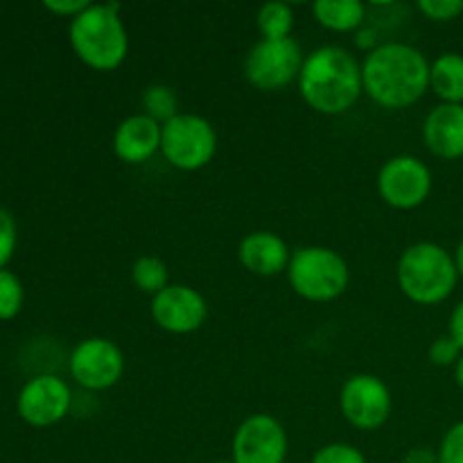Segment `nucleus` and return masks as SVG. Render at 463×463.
<instances>
[{
  "label": "nucleus",
  "instance_id": "aec40b11",
  "mask_svg": "<svg viewBox=\"0 0 463 463\" xmlns=\"http://www.w3.org/2000/svg\"><path fill=\"white\" fill-rule=\"evenodd\" d=\"M143 109L145 116L156 120L158 125H165L179 116V98L167 84H152L143 90Z\"/></svg>",
  "mask_w": 463,
  "mask_h": 463
},
{
  "label": "nucleus",
  "instance_id": "dca6fc26",
  "mask_svg": "<svg viewBox=\"0 0 463 463\" xmlns=\"http://www.w3.org/2000/svg\"><path fill=\"white\" fill-rule=\"evenodd\" d=\"M423 138L430 152L441 158L463 156V104L441 102L428 113Z\"/></svg>",
  "mask_w": 463,
  "mask_h": 463
},
{
  "label": "nucleus",
  "instance_id": "f03ea898",
  "mask_svg": "<svg viewBox=\"0 0 463 463\" xmlns=\"http://www.w3.org/2000/svg\"><path fill=\"white\" fill-rule=\"evenodd\" d=\"M298 89L315 111L337 116L348 111L364 90L362 66L348 50L339 45H321L303 61Z\"/></svg>",
  "mask_w": 463,
  "mask_h": 463
},
{
  "label": "nucleus",
  "instance_id": "9b49d317",
  "mask_svg": "<svg viewBox=\"0 0 463 463\" xmlns=\"http://www.w3.org/2000/svg\"><path fill=\"white\" fill-rule=\"evenodd\" d=\"M71 387L57 375H36L27 380L16 398L18 416L32 428H50L63 420L71 411Z\"/></svg>",
  "mask_w": 463,
  "mask_h": 463
},
{
  "label": "nucleus",
  "instance_id": "7c9ffc66",
  "mask_svg": "<svg viewBox=\"0 0 463 463\" xmlns=\"http://www.w3.org/2000/svg\"><path fill=\"white\" fill-rule=\"evenodd\" d=\"M355 43L360 50H369V52H373V50L378 48V36H375V30H371V27H360L355 36Z\"/></svg>",
  "mask_w": 463,
  "mask_h": 463
},
{
  "label": "nucleus",
  "instance_id": "f8f14e48",
  "mask_svg": "<svg viewBox=\"0 0 463 463\" xmlns=\"http://www.w3.org/2000/svg\"><path fill=\"white\" fill-rule=\"evenodd\" d=\"M288 434L269 414H253L240 423L233 434L235 463H285Z\"/></svg>",
  "mask_w": 463,
  "mask_h": 463
},
{
  "label": "nucleus",
  "instance_id": "a878e982",
  "mask_svg": "<svg viewBox=\"0 0 463 463\" xmlns=\"http://www.w3.org/2000/svg\"><path fill=\"white\" fill-rule=\"evenodd\" d=\"M437 452L439 463H463V420L448 430Z\"/></svg>",
  "mask_w": 463,
  "mask_h": 463
},
{
  "label": "nucleus",
  "instance_id": "2eb2a0df",
  "mask_svg": "<svg viewBox=\"0 0 463 463\" xmlns=\"http://www.w3.org/2000/svg\"><path fill=\"white\" fill-rule=\"evenodd\" d=\"M240 262L256 276L283 274L292 260L288 242L271 231H253L244 235L238 249Z\"/></svg>",
  "mask_w": 463,
  "mask_h": 463
},
{
  "label": "nucleus",
  "instance_id": "2f4dec72",
  "mask_svg": "<svg viewBox=\"0 0 463 463\" xmlns=\"http://www.w3.org/2000/svg\"><path fill=\"white\" fill-rule=\"evenodd\" d=\"M455 267H457V271H459V276H463V240L459 242V247H457V251H455Z\"/></svg>",
  "mask_w": 463,
  "mask_h": 463
},
{
  "label": "nucleus",
  "instance_id": "ddd939ff",
  "mask_svg": "<svg viewBox=\"0 0 463 463\" xmlns=\"http://www.w3.org/2000/svg\"><path fill=\"white\" fill-rule=\"evenodd\" d=\"M208 317L206 298L190 285H167L152 298V319L165 333L190 335Z\"/></svg>",
  "mask_w": 463,
  "mask_h": 463
},
{
  "label": "nucleus",
  "instance_id": "412c9836",
  "mask_svg": "<svg viewBox=\"0 0 463 463\" xmlns=\"http://www.w3.org/2000/svg\"><path fill=\"white\" fill-rule=\"evenodd\" d=\"M167 265L156 256H143L131 267V280L140 292L156 297L161 289L167 288Z\"/></svg>",
  "mask_w": 463,
  "mask_h": 463
},
{
  "label": "nucleus",
  "instance_id": "f257e3e1",
  "mask_svg": "<svg viewBox=\"0 0 463 463\" xmlns=\"http://www.w3.org/2000/svg\"><path fill=\"white\" fill-rule=\"evenodd\" d=\"M362 86L380 107H411L430 89V61L410 43H380L362 63Z\"/></svg>",
  "mask_w": 463,
  "mask_h": 463
},
{
  "label": "nucleus",
  "instance_id": "c756f323",
  "mask_svg": "<svg viewBox=\"0 0 463 463\" xmlns=\"http://www.w3.org/2000/svg\"><path fill=\"white\" fill-rule=\"evenodd\" d=\"M448 328H450V333H448V335H450V337L455 339L457 344H459L461 351H463V301L455 307V310H452L450 324H448Z\"/></svg>",
  "mask_w": 463,
  "mask_h": 463
},
{
  "label": "nucleus",
  "instance_id": "f3484780",
  "mask_svg": "<svg viewBox=\"0 0 463 463\" xmlns=\"http://www.w3.org/2000/svg\"><path fill=\"white\" fill-rule=\"evenodd\" d=\"M430 86L446 104H463V54L446 52L434 59Z\"/></svg>",
  "mask_w": 463,
  "mask_h": 463
},
{
  "label": "nucleus",
  "instance_id": "6e6552de",
  "mask_svg": "<svg viewBox=\"0 0 463 463\" xmlns=\"http://www.w3.org/2000/svg\"><path fill=\"white\" fill-rule=\"evenodd\" d=\"M72 380L89 392L113 387L125 373V355L111 339L89 337L77 344L71 353Z\"/></svg>",
  "mask_w": 463,
  "mask_h": 463
},
{
  "label": "nucleus",
  "instance_id": "5701e85b",
  "mask_svg": "<svg viewBox=\"0 0 463 463\" xmlns=\"http://www.w3.org/2000/svg\"><path fill=\"white\" fill-rule=\"evenodd\" d=\"M310 463H366L364 455L348 443H330L319 448Z\"/></svg>",
  "mask_w": 463,
  "mask_h": 463
},
{
  "label": "nucleus",
  "instance_id": "bb28decb",
  "mask_svg": "<svg viewBox=\"0 0 463 463\" xmlns=\"http://www.w3.org/2000/svg\"><path fill=\"white\" fill-rule=\"evenodd\" d=\"M419 9L432 21H452L463 12V0H420Z\"/></svg>",
  "mask_w": 463,
  "mask_h": 463
},
{
  "label": "nucleus",
  "instance_id": "72a5a7b5",
  "mask_svg": "<svg viewBox=\"0 0 463 463\" xmlns=\"http://www.w3.org/2000/svg\"><path fill=\"white\" fill-rule=\"evenodd\" d=\"M213 463H235L233 459H231V461H226V459H222V461H213Z\"/></svg>",
  "mask_w": 463,
  "mask_h": 463
},
{
  "label": "nucleus",
  "instance_id": "20e7f679",
  "mask_svg": "<svg viewBox=\"0 0 463 463\" xmlns=\"http://www.w3.org/2000/svg\"><path fill=\"white\" fill-rule=\"evenodd\" d=\"M396 276L407 298L419 306H437L452 294L459 271L441 244L416 242L402 251Z\"/></svg>",
  "mask_w": 463,
  "mask_h": 463
},
{
  "label": "nucleus",
  "instance_id": "0eeeda50",
  "mask_svg": "<svg viewBox=\"0 0 463 463\" xmlns=\"http://www.w3.org/2000/svg\"><path fill=\"white\" fill-rule=\"evenodd\" d=\"M303 52L298 41L260 39L244 59V75L256 89L279 90L301 75Z\"/></svg>",
  "mask_w": 463,
  "mask_h": 463
},
{
  "label": "nucleus",
  "instance_id": "7ed1b4c3",
  "mask_svg": "<svg viewBox=\"0 0 463 463\" xmlns=\"http://www.w3.org/2000/svg\"><path fill=\"white\" fill-rule=\"evenodd\" d=\"M118 12V3H90L68 27V39L75 54L95 71H113L127 57L129 36Z\"/></svg>",
  "mask_w": 463,
  "mask_h": 463
},
{
  "label": "nucleus",
  "instance_id": "473e14b6",
  "mask_svg": "<svg viewBox=\"0 0 463 463\" xmlns=\"http://www.w3.org/2000/svg\"><path fill=\"white\" fill-rule=\"evenodd\" d=\"M455 378H457V384H459V387L463 389V355H461V360L457 362V366H455Z\"/></svg>",
  "mask_w": 463,
  "mask_h": 463
},
{
  "label": "nucleus",
  "instance_id": "6ab92c4d",
  "mask_svg": "<svg viewBox=\"0 0 463 463\" xmlns=\"http://www.w3.org/2000/svg\"><path fill=\"white\" fill-rule=\"evenodd\" d=\"M256 21L262 39H288L294 27V9L292 5L280 0L265 3L258 9Z\"/></svg>",
  "mask_w": 463,
  "mask_h": 463
},
{
  "label": "nucleus",
  "instance_id": "4be33fe9",
  "mask_svg": "<svg viewBox=\"0 0 463 463\" xmlns=\"http://www.w3.org/2000/svg\"><path fill=\"white\" fill-rule=\"evenodd\" d=\"M25 301V289L16 274L0 269V321H9L21 312Z\"/></svg>",
  "mask_w": 463,
  "mask_h": 463
},
{
  "label": "nucleus",
  "instance_id": "cd10ccee",
  "mask_svg": "<svg viewBox=\"0 0 463 463\" xmlns=\"http://www.w3.org/2000/svg\"><path fill=\"white\" fill-rule=\"evenodd\" d=\"M89 5L90 3H86V0H45L43 7L48 9V12L57 14V16H68L72 21V18H75L77 14L84 12Z\"/></svg>",
  "mask_w": 463,
  "mask_h": 463
},
{
  "label": "nucleus",
  "instance_id": "4468645a",
  "mask_svg": "<svg viewBox=\"0 0 463 463\" xmlns=\"http://www.w3.org/2000/svg\"><path fill=\"white\" fill-rule=\"evenodd\" d=\"M163 125L145 113L125 118L113 134V152L120 161L138 165L149 161L161 149Z\"/></svg>",
  "mask_w": 463,
  "mask_h": 463
},
{
  "label": "nucleus",
  "instance_id": "39448f33",
  "mask_svg": "<svg viewBox=\"0 0 463 463\" xmlns=\"http://www.w3.org/2000/svg\"><path fill=\"white\" fill-rule=\"evenodd\" d=\"M288 276L294 292L315 303L342 297L351 280L346 260L328 247L297 249L289 260Z\"/></svg>",
  "mask_w": 463,
  "mask_h": 463
},
{
  "label": "nucleus",
  "instance_id": "393cba45",
  "mask_svg": "<svg viewBox=\"0 0 463 463\" xmlns=\"http://www.w3.org/2000/svg\"><path fill=\"white\" fill-rule=\"evenodd\" d=\"M14 251H16V222L12 213L0 206V269L7 267Z\"/></svg>",
  "mask_w": 463,
  "mask_h": 463
},
{
  "label": "nucleus",
  "instance_id": "423d86ee",
  "mask_svg": "<svg viewBox=\"0 0 463 463\" xmlns=\"http://www.w3.org/2000/svg\"><path fill=\"white\" fill-rule=\"evenodd\" d=\"M161 152L179 170H202L217 152L215 127L197 113H179L163 125Z\"/></svg>",
  "mask_w": 463,
  "mask_h": 463
},
{
  "label": "nucleus",
  "instance_id": "9d476101",
  "mask_svg": "<svg viewBox=\"0 0 463 463\" xmlns=\"http://www.w3.org/2000/svg\"><path fill=\"white\" fill-rule=\"evenodd\" d=\"M339 407L353 428L378 430L392 414V392L378 375L357 373L344 383Z\"/></svg>",
  "mask_w": 463,
  "mask_h": 463
},
{
  "label": "nucleus",
  "instance_id": "b1692460",
  "mask_svg": "<svg viewBox=\"0 0 463 463\" xmlns=\"http://www.w3.org/2000/svg\"><path fill=\"white\" fill-rule=\"evenodd\" d=\"M461 355V346L450 337V335H443V337L434 339V344L430 346V362H432L434 366H457Z\"/></svg>",
  "mask_w": 463,
  "mask_h": 463
},
{
  "label": "nucleus",
  "instance_id": "c85d7f7f",
  "mask_svg": "<svg viewBox=\"0 0 463 463\" xmlns=\"http://www.w3.org/2000/svg\"><path fill=\"white\" fill-rule=\"evenodd\" d=\"M402 463H439V452L428 446H416L407 452Z\"/></svg>",
  "mask_w": 463,
  "mask_h": 463
},
{
  "label": "nucleus",
  "instance_id": "1a4fd4ad",
  "mask_svg": "<svg viewBox=\"0 0 463 463\" xmlns=\"http://www.w3.org/2000/svg\"><path fill=\"white\" fill-rule=\"evenodd\" d=\"M380 197L393 208L410 211L420 206L432 190V172L416 156H393L378 172Z\"/></svg>",
  "mask_w": 463,
  "mask_h": 463
},
{
  "label": "nucleus",
  "instance_id": "a211bd4d",
  "mask_svg": "<svg viewBox=\"0 0 463 463\" xmlns=\"http://www.w3.org/2000/svg\"><path fill=\"white\" fill-rule=\"evenodd\" d=\"M312 12L321 25L335 32L360 30L366 18V7L360 0H317Z\"/></svg>",
  "mask_w": 463,
  "mask_h": 463
}]
</instances>
